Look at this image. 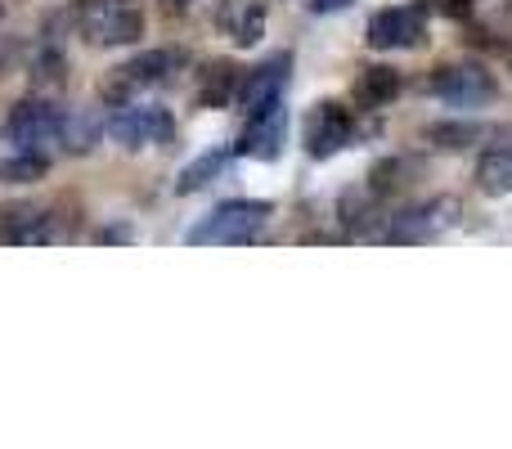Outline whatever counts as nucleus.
<instances>
[{
    "label": "nucleus",
    "instance_id": "nucleus-1",
    "mask_svg": "<svg viewBox=\"0 0 512 449\" xmlns=\"http://www.w3.org/2000/svg\"><path fill=\"white\" fill-rule=\"evenodd\" d=\"M270 225V207L265 203H221L212 216H203V225H194L185 234V243L194 247H234L261 238V229Z\"/></svg>",
    "mask_w": 512,
    "mask_h": 449
},
{
    "label": "nucleus",
    "instance_id": "nucleus-2",
    "mask_svg": "<svg viewBox=\"0 0 512 449\" xmlns=\"http://www.w3.org/2000/svg\"><path fill=\"white\" fill-rule=\"evenodd\" d=\"M81 36L90 45H135L144 36V14L131 0H86L77 14Z\"/></svg>",
    "mask_w": 512,
    "mask_h": 449
},
{
    "label": "nucleus",
    "instance_id": "nucleus-3",
    "mask_svg": "<svg viewBox=\"0 0 512 449\" xmlns=\"http://www.w3.org/2000/svg\"><path fill=\"white\" fill-rule=\"evenodd\" d=\"M180 63L176 50H149V54H135L131 63H122V68H113L104 81H99V95H104V104H131L135 95H140L144 86H153V81H162L171 68Z\"/></svg>",
    "mask_w": 512,
    "mask_h": 449
},
{
    "label": "nucleus",
    "instance_id": "nucleus-4",
    "mask_svg": "<svg viewBox=\"0 0 512 449\" xmlns=\"http://www.w3.org/2000/svg\"><path fill=\"white\" fill-rule=\"evenodd\" d=\"M495 77L477 63H445L432 72V95L445 99L450 108H481L495 99Z\"/></svg>",
    "mask_w": 512,
    "mask_h": 449
},
{
    "label": "nucleus",
    "instance_id": "nucleus-5",
    "mask_svg": "<svg viewBox=\"0 0 512 449\" xmlns=\"http://www.w3.org/2000/svg\"><path fill=\"white\" fill-rule=\"evenodd\" d=\"M355 126H351V113H346L337 99H319L315 108L306 113V126H301V140H306V153L310 158H333L351 144Z\"/></svg>",
    "mask_w": 512,
    "mask_h": 449
},
{
    "label": "nucleus",
    "instance_id": "nucleus-6",
    "mask_svg": "<svg viewBox=\"0 0 512 449\" xmlns=\"http://www.w3.org/2000/svg\"><path fill=\"white\" fill-rule=\"evenodd\" d=\"M108 135H113L122 149H144V144H167L176 135V122H171L167 108H131L117 104L113 122H108Z\"/></svg>",
    "mask_w": 512,
    "mask_h": 449
},
{
    "label": "nucleus",
    "instance_id": "nucleus-7",
    "mask_svg": "<svg viewBox=\"0 0 512 449\" xmlns=\"http://www.w3.org/2000/svg\"><path fill=\"white\" fill-rule=\"evenodd\" d=\"M59 126H63V113L54 104H45V99H23V104H14V113H9V122H5V140L14 144V149L36 153L41 144L59 140Z\"/></svg>",
    "mask_w": 512,
    "mask_h": 449
},
{
    "label": "nucleus",
    "instance_id": "nucleus-8",
    "mask_svg": "<svg viewBox=\"0 0 512 449\" xmlns=\"http://www.w3.org/2000/svg\"><path fill=\"white\" fill-rule=\"evenodd\" d=\"M364 41L373 50H418L427 41V18L423 9H409V5H396V9H382V14L369 18V36Z\"/></svg>",
    "mask_w": 512,
    "mask_h": 449
},
{
    "label": "nucleus",
    "instance_id": "nucleus-9",
    "mask_svg": "<svg viewBox=\"0 0 512 449\" xmlns=\"http://www.w3.org/2000/svg\"><path fill=\"white\" fill-rule=\"evenodd\" d=\"M283 140H288V113H283V104L274 99V104L248 113V126H243V135H239V153L252 162H274L283 153Z\"/></svg>",
    "mask_w": 512,
    "mask_h": 449
},
{
    "label": "nucleus",
    "instance_id": "nucleus-10",
    "mask_svg": "<svg viewBox=\"0 0 512 449\" xmlns=\"http://www.w3.org/2000/svg\"><path fill=\"white\" fill-rule=\"evenodd\" d=\"M54 238V216L36 203H9L0 207V247H41Z\"/></svg>",
    "mask_w": 512,
    "mask_h": 449
},
{
    "label": "nucleus",
    "instance_id": "nucleus-11",
    "mask_svg": "<svg viewBox=\"0 0 512 449\" xmlns=\"http://www.w3.org/2000/svg\"><path fill=\"white\" fill-rule=\"evenodd\" d=\"M288 72H292V54H274V59L256 63L248 77L239 81V104H243V113H256V108L274 104V99L283 95V86H288Z\"/></svg>",
    "mask_w": 512,
    "mask_h": 449
},
{
    "label": "nucleus",
    "instance_id": "nucleus-12",
    "mask_svg": "<svg viewBox=\"0 0 512 449\" xmlns=\"http://www.w3.org/2000/svg\"><path fill=\"white\" fill-rule=\"evenodd\" d=\"M459 221V198H432V203H423L418 212L400 216V225L391 229V243H427V238H436L441 229H450Z\"/></svg>",
    "mask_w": 512,
    "mask_h": 449
},
{
    "label": "nucleus",
    "instance_id": "nucleus-13",
    "mask_svg": "<svg viewBox=\"0 0 512 449\" xmlns=\"http://www.w3.org/2000/svg\"><path fill=\"white\" fill-rule=\"evenodd\" d=\"M221 27L230 32V41L239 50H252L265 36V5L261 0H234V5L221 9Z\"/></svg>",
    "mask_w": 512,
    "mask_h": 449
},
{
    "label": "nucleus",
    "instance_id": "nucleus-14",
    "mask_svg": "<svg viewBox=\"0 0 512 449\" xmlns=\"http://www.w3.org/2000/svg\"><path fill=\"white\" fill-rule=\"evenodd\" d=\"M239 68L234 63H225V59H216V63H207L203 72H198V104L203 108H225L234 95H239Z\"/></svg>",
    "mask_w": 512,
    "mask_h": 449
},
{
    "label": "nucleus",
    "instance_id": "nucleus-15",
    "mask_svg": "<svg viewBox=\"0 0 512 449\" xmlns=\"http://www.w3.org/2000/svg\"><path fill=\"white\" fill-rule=\"evenodd\" d=\"M400 95V72L387 68V63H373V68H360L355 77V104L364 108H382Z\"/></svg>",
    "mask_w": 512,
    "mask_h": 449
},
{
    "label": "nucleus",
    "instance_id": "nucleus-16",
    "mask_svg": "<svg viewBox=\"0 0 512 449\" xmlns=\"http://www.w3.org/2000/svg\"><path fill=\"white\" fill-rule=\"evenodd\" d=\"M477 185H481V194H490V198L512 194V135H508V140H499L495 149L481 158Z\"/></svg>",
    "mask_w": 512,
    "mask_h": 449
},
{
    "label": "nucleus",
    "instance_id": "nucleus-17",
    "mask_svg": "<svg viewBox=\"0 0 512 449\" xmlns=\"http://www.w3.org/2000/svg\"><path fill=\"white\" fill-rule=\"evenodd\" d=\"M418 176V162H409V158H391V162H378L373 167V194H382V198H391V194H405L409 189V180Z\"/></svg>",
    "mask_w": 512,
    "mask_h": 449
},
{
    "label": "nucleus",
    "instance_id": "nucleus-18",
    "mask_svg": "<svg viewBox=\"0 0 512 449\" xmlns=\"http://www.w3.org/2000/svg\"><path fill=\"white\" fill-rule=\"evenodd\" d=\"M45 171H50V162H45L41 153L18 149L14 158H0V185H32V180H41Z\"/></svg>",
    "mask_w": 512,
    "mask_h": 449
},
{
    "label": "nucleus",
    "instance_id": "nucleus-19",
    "mask_svg": "<svg viewBox=\"0 0 512 449\" xmlns=\"http://www.w3.org/2000/svg\"><path fill=\"white\" fill-rule=\"evenodd\" d=\"M230 153H234V149H216V153H207V158H198L194 167H185V176H180L176 189H180V194H194V189H203L207 180H212L216 171L230 162Z\"/></svg>",
    "mask_w": 512,
    "mask_h": 449
},
{
    "label": "nucleus",
    "instance_id": "nucleus-20",
    "mask_svg": "<svg viewBox=\"0 0 512 449\" xmlns=\"http://www.w3.org/2000/svg\"><path fill=\"white\" fill-rule=\"evenodd\" d=\"M59 140L68 144V153H86V149H95V140H99V122H95V117H63Z\"/></svg>",
    "mask_w": 512,
    "mask_h": 449
},
{
    "label": "nucleus",
    "instance_id": "nucleus-21",
    "mask_svg": "<svg viewBox=\"0 0 512 449\" xmlns=\"http://www.w3.org/2000/svg\"><path fill=\"white\" fill-rule=\"evenodd\" d=\"M481 135V126L472 122H445V126H432V140L441 144V149H468L472 140Z\"/></svg>",
    "mask_w": 512,
    "mask_h": 449
},
{
    "label": "nucleus",
    "instance_id": "nucleus-22",
    "mask_svg": "<svg viewBox=\"0 0 512 449\" xmlns=\"http://www.w3.org/2000/svg\"><path fill=\"white\" fill-rule=\"evenodd\" d=\"M131 238H135L131 225H113V229H104V234H99V243H131Z\"/></svg>",
    "mask_w": 512,
    "mask_h": 449
},
{
    "label": "nucleus",
    "instance_id": "nucleus-23",
    "mask_svg": "<svg viewBox=\"0 0 512 449\" xmlns=\"http://www.w3.org/2000/svg\"><path fill=\"white\" fill-rule=\"evenodd\" d=\"M346 5H351V0H310L315 14H337V9H346Z\"/></svg>",
    "mask_w": 512,
    "mask_h": 449
},
{
    "label": "nucleus",
    "instance_id": "nucleus-24",
    "mask_svg": "<svg viewBox=\"0 0 512 449\" xmlns=\"http://www.w3.org/2000/svg\"><path fill=\"white\" fill-rule=\"evenodd\" d=\"M441 9H450V14H468L472 0H441Z\"/></svg>",
    "mask_w": 512,
    "mask_h": 449
},
{
    "label": "nucleus",
    "instance_id": "nucleus-25",
    "mask_svg": "<svg viewBox=\"0 0 512 449\" xmlns=\"http://www.w3.org/2000/svg\"><path fill=\"white\" fill-rule=\"evenodd\" d=\"M167 5H171V9H185V5H189V0H167Z\"/></svg>",
    "mask_w": 512,
    "mask_h": 449
}]
</instances>
